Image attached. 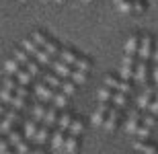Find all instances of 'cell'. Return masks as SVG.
I'll list each match as a JSON object with an SVG mask.
<instances>
[{
	"mask_svg": "<svg viewBox=\"0 0 158 154\" xmlns=\"http://www.w3.org/2000/svg\"><path fill=\"white\" fill-rule=\"evenodd\" d=\"M154 52V43H152V35H142L140 37V49H138V58L140 60H150Z\"/></svg>",
	"mask_w": 158,
	"mask_h": 154,
	"instance_id": "cell-1",
	"label": "cell"
},
{
	"mask_svg": "<svg viewBox=\"0 0 158 154\" xmlns=\"http://www.w3.org/2000/svg\"><path fill=\"white\" fill-rule=\"evenodd\" d=\"M140 125H142V115H140V109L135 107V109H131V111L127 113V119H125V131H127V134H135Z\"/></svg>",
	"mask_w": 158,
	"mask_h": 154,
	"instance_id": "cell-2",
	"label": "cell"
},
{
	"mask_svg": "<svg viewBox=\"0 0 158 154\" xmlns=\"http://www.w3.org/2000/svg\"><path fill=\"white\" fill-rule=\"evenodd\" d=\"M35 95H37V99L39 101H43V103H49V101H53V95H56V89H52L47 82H37L35 84Z\"/></svg>",
	"mask_w": 158,
	"mask_h": 154,
	"instance_id": "cell-3",
	"label": "cell"
},
{
	"mask_svg": "<svg viewBox=\"0 0 158 154\" xmlns=\"http://www.w3.org/2000/svg\"><path fill=\"white\" fill-rule=\"evenodd\" d=\"M119 121H121V109H119V107H111V111L107 113V119H105L103 125H105L107 131H115Z\"/></svg>",
	"mask_w": 158,
	"mask_h": 154,
	"instance_id": "cell-4",
	"label": "cell"
},
{
	"mask_svg": "<svg viewBox=\"0 0 158 154\" xmlns=\"http://www.w3.org/2000/svg\"><path fill=\"white\" fill-rule=\"evenodd\" d=\"M17 117H19V109H15V107L6 109V113L0 117V130H2V131H10L12 123L17 121Z\"/></svg>",
	"mask_w": 158,
	"mask_h": 154,
	"instance_id": "cell-5",
	"label": "cell"
},
{
	"mask_svg": "<svg viewBox=\"0 0 158 154\" xmlns=\"http://www.w3.org/2000/svg\"><path fill=\"white\" fill-rule=\"evenodd\" d=\"M111 111V103H107V101H101L99 107H97V111L93 113V123L94 125H103L105 123V119H107V113Z\"/></svg>",
	"mask_w": 158,
	"mask_h": 154,
	"instance_id": "cell-6",
	"label": "cell"
},
{
	"mask_svg": "<svg viewBox=\"0 0 158 154\" xmlns=\"http://www.w3.org/2000/svg\"><path fill=\"white\" fill-rule=\"evenodd\" d=\"M134 80L138 84H144L148 80V60H138L134 68Z\"/></svg>",
	"mask_w": 158,
	"mask_h": 154,
	"instance_id": "cell-7",
	"label": "cell"
},
{
	"mask_svg": "<svg viewBox=\"0 0 158 154\" xmlns=\"http://www.w3.org/2000/svg\"><path fill=\"white\" fill-rule=\"evenodd\" d=\"M49 68H52L58 76H62V78H70V74H72V68L74 66H70V64H66L64 60H53L52 64H49Z\"/></svg>",
	"mask_w": 158,
	"mask_h": 154,
	"instance_id": "cell-8",
	"label": "cell"
},
{
	"mask_svg": "<svg viewBox=\"0 0 158 154\" xmlns=\"http://www.w3.org/2000/svg\"><path fill=\"white\" fill-rule=\"evenodd\" d=\"M78 148H80V138L70 134V136H66V142H64V152L66 154H76Z\"/></svg>",
	"mask_w": 158,
	"mask_h": 154,
	"instance_id": "cell-9",
	"label": "cell"
},
{
	"mask_svg": "<svg viewBox=\"0 0 158 154\" xmlns=\"http://www.w3.org/2000/svg\"><path fill=\"white\" fill-rule=\"evenodd\" d=\"M64 142H66V134H64V130L58 127L52 134V148L58 150V152H64Z\"/></svg>",
	"mask_w": 158,
	"mask_h": 154,
	"instance_id": "cell-10",
	"label": "cell"
},
{
	"mask_svg": "<svg viewBox=\"0 0 158 154\" xmlns=\"http://www.w3.org/2000/svg\"><path fill=\"white\" fill-rule=\"evenodd\" d=\"M41 78H43V82H47L52 89H56V90L62 86V80H64V78L58 76L53 70H52V72H41Z\"/></svg>",
	"mask_w": 158,
	"mask_h": 154,
	"instance_id": "cell-11",
	"label": "cell"
},
{
	"mask_svg": "<svg viewBox=\"0 0 158 154\" xmlns=\"http://www.w3.org/2000/svg\"><path fill=\"white\" fill-rule=\"evenodd\" d=\"M154 97V86H146L144 89V93H142L140 97H138V109H148V105H150V101H152Z\"/></svg>",
	"mask_w": 158,
	"mask_h": 154,
	"instance_id": "cell-12",
	"label": "cell"
},
{
	"mask_svg": "<svg viewBox=\"0 0 158 154\" xmlns=\"http://www.w3.org/2000/svg\"><path fill=\"white\" fill-rule=\"evenodd\" d=\"M134 150L138 154H158V148L152 144H146V140H135L134 142Z\"/></svg>",
	"mask_w": 158,
	"mask_h": 154,
	"instance_id": "cell-13",
	"label": "cell"
},
{
	"mask_svg": "<svg viewBox=\"0 0 158 154\" xmlns=\"http://www.w3.org/2000/svg\"><path fill=\"white\" fill-rule=\"evenodd\" d=\"M125 53H131V56H138V49H140V35H129L127 41H125Z\"/></svg>",
	"mask_w": 158,
	"mask_h": 154,
	"instance_id": "cell-14",
	"label": "cell"
},
{
	"mask_svg": "<svg viewBox=\"0 0 158 154\" xmlns=\"http://www.w3.org/2000/svg\"><path fill=\"white\" fill-rule=\"evenodd\" d=\"M58 117H60V115H58V107H56V105H52V107H47L45 115H43V123L52 127V125H56V123H58Z\"/></svg>",
	"mask_w": 158,
	"mask_h": 154,
	"instance_id": "cell-15",
	"label": "cell"
},
{
	"mask_svg": "<svg viewBox=\"0 0 158 154\" xmlns=\"http://www.w3.org/2000/svg\"><path fill=\"white\" fill-rule=\"evenodd\" d=\"M60 60H64L66 64L74 66V64H76V60H78V53L74 52L72 48H62V52H60Z\"/></svg>",
	"mask_w": 158,
	"mask_h": 154,
	"instance_id": "cell-16",
	"label": "cell"
},
{
	"mask_svg": "<svg viewBox=\"0 0 158 154\" xmlns=\"http://www.w3.org/2000/svg\"><path fill=\"white\" fill-rule=\"evenodd\" d=\"M127 97H129V95H125V93H121V90H115V93H113L111 103H113L115 107H119V109H125V107H127V103H129Z\"/></svg>",
	"mask_w": 158,
	"mask_h": 154,
	"instance_id": "cell-17",
	"label": "cell"
},
{
	"mask_svg": "<svg viewBox=\"0 0 158 154\" xmlns=\"http://www.w3.org/2000/svg\"><path fill=\"white\" fill-rule=\"evenodd\" d=\"M21 68H23V66L19 64V62H17L15 58H8V60L4 62V72L8 74V76H15V74H17V72L21 70Z\"/></svg>",
	"mask_w": 158,
	"mask_h": 154,
	"instance_id": "cell-18",
	"label": "cell"
},
{
	"mask_svg": "<svg viewBox=\"0 0 158 154\" xmlns=\"http://www.w3.org/2000/svg\"><path fill=\"white\" fill-rule=\"evenodd\" d=\"M12 58L17 60V62H19V64H21V66H25V64H29L31 56H29V53H27V52H25L23 48H15V49H12Z\"/></svg>",
	"mask_w": 158,
	"mask_h": 154,
	"instance_id": "cell-19",
	"label": "cell"
},
{
	"mask_svg": "<svg viewBox=\"0 0 158 154\" xmlns=\"http://www.w3.org/2000/svg\"><path fill=\"white\" fill-rule=\"evenodd\" d=\"M21 48L25 49V52L29 53V56H33V58H35V53L39 52V45H37L35 41H33V39H31V37H27V39H23V43H21Z\"/></svg>",
	"mask_w": 158,
	"mask_h": 154,
	"instance_id": "cell-20",
	"label": "cell"
},
{
	"mask_svg": "<svg viewBox=\"0 0 158 154\" xmlns=\"http://www.w3.org/2000/svg\"><path fill=\"white\" fill-rule=\"evenodd\" d=\"M15 78H17V82H19V84H23V86H29V82H31V78H33V76H31L29 70H27V68L23 66V68H21V70L15 74Z\"/></svg>",
	"mask_w": 158,
	"mask_h": 154,
	"instance_id": "cell-21",
	"label": "cell"
},
{
	"mask_svg": "<svg viewBox=\"0 0 158 154\" xmlns=\"http://www.w3.org/2000/svg\"><path fill=\"white\" fill-rule=\"evenodd\" d=\"M37 130H39V121H37L35 117L31 119V121H27V123H25V136H27V138H31V140L35 138Z\"/></svg>",
	"mask_w": 158,
	"mask_h": 154,
	"instance_id": "cell-22",
	"label": "cell"
},
{
	"mask_svg": "<svg viewBox=\"0 0 158 154\" xmlns=\"http://www.w3.org/2000/svg\"><path fill=\"white\" fill-rule=\"evenodd\" d=\"M43 49H45L52 58H53V56H60V52H62V48H60V43L56 41V39H47L45 45H43Z\"/></svg>",
	"mask_w": 158,
	"mask_h": 154,
	"instance_id": "cell-23",
	"label": "cell"
},
{
	"mask_svg": "<svg viewBox=\"0 0 158 154\" xmlns=\"http://www.w3.org/2000/svg\"><path fill=\"white\" fill-rule=\"evenodd\" d=\"M70 125H72V113L64 111V113L58 117V127L66 131V130H70Z\"/></svg>",
	"mask_w": 158,
	"mask_h": 154,
	"instance_id": "cell-24",
	"label": "cell"
},
{
	"mask_svg": "<svg viewBox=\"0 0 158 154\" xmlns=\"http://www.w3.org/2000/svg\"><path fill=\"white\" fill-rule=\"evenodd\" d=\"M76 86H78V84L74 82L72 78H70V80H68V78H64V80H62V86H60V90H64L68 97H72L74 93H76Z\"/></svg>",
	"mask_w": 158,
	"mask_h": 154,
	"instance_id": "cell-25",
	"label": "cell"
},
{
	"mask_svg": "<svg viewBox=\"0 0 158 154\" xmlns=\"http://www.w3.org/2000/svg\"><path fill=\"white\" fill-rule=\"evenodd\" d=\"M53 105L58 107V109H64L68 105V95H66L64 90H56V95H53Z\"/></svg>",
	"mask_w": 158,
	"mask_h": 154,
	"instance_id": "cell-26",
	"label": "cell"
},
{
	"mask_svg": "<svg viewBox=\"0 0 158 154\" xmlns=\"http://www.w3.org/2000/svg\"><path fill=\"white\" fill-rule=\"evenodd\" d=\"M47 138H49V125H41L39 130H37V134H35V138H33V140H35L37 144H43V142H47Z\"/></svg>",
	"mask_w": 158,
	"mask_h": 154,
	"instance_id": "cell-27",
	"label": "cell"
},
{
	"mask_svg": "<svg viewBox=\"0 0 158 154\" xmlns=\"http://www.w3.org/2000/svg\"><path fill=\"white\" fill-rule=\"evenodd\" d=\"M82 130H84V117H74L72 119V125H70V134L80 136Z\"/></svg>",
	"mask_w": 158,
	"mask_h": 154,
	"instance_id": "cell-28",
	"label": "cell"
},
{
	"mask_svg": "<svg viewBox=\"0 0 158 154\" xmlns=\"http://www.w3.org/2000/svg\"><path fill=\"white\" fill-rule=\"evenodd\" d=\"M113 93L115 90L111 89V86H107V84H103L99 89V101H107V103H111V99H113Z\"/></svg>",
	"mask_w": 158,
	"mask_h": 154,
	"instance_id": "cell-29",
	"label": "cell"
},
{
	"mask_svg": "<svg viewBox=\"0 0 158 154\" xmlns=\"http://www.w3.org/2000/svg\"><path fill=\"white\" fill-rule=\"evenodd\" d=\"M74 68H78V70H82V72H90V68H93V62L88 58H82V56H78V60H76V64H74Z\"/></svg>",
	"mask_w": 158,
	"mask_h": 154,
	"instance_id": "cell-30",
	"label": "cell"
},
{
	"mask_svg": "<svg viewBox=\"0 0 158 154\" xmlns=\"http://www.w3.org/2000/svg\"><path fill=\"white\" fill-rule=\"evenodd\" d=\"M35 60H37V62H39L41 66H49V64H52V62H53V60H52V56H49V53H47V52H45V49H43V48H41L39 52L35 53Z\"/></svg>",
	"mask_w": 158,
	"mask_h": 154,
	"instance_id": "cell-31",
	"label": "cell"
},
{
	"mask_svg": "<svg viewBox=\"0 0 158 154\" xmlns=\"http://www.w3.org/2000/svg\"><path fill=\"white\" fill-rule=\"evenodd\" d=\"M25 68L29 70V74L31 76H41V64L37 62V60H29V64H25Z\"/></svg>",
	"mask_w": 158,
	"mask_h": 154,
	"instance_id": "cell-32",
	"label": "cell"
},
{
	"mask_svg": "<svg viewBox=\"0 0 158 154\" xmlns=\"http://www.w3.org/2000/svg\"><path fill=\"white\" fill-rule=\"evenodd\" d=\"M70 78H72V80H74L76 84H84V82H86V72L78 70V68H72V74H70Z\"/></svg>",
	"mask_w": 158,
	"mask_h": 154,
	"instance_id": "cell-33",
	"label": "cell"
},
{
	"mask_svg": "<svg viewBox=\"0 0 158 154\" xmlns=\"http://www.w3.org/2000/svg\"><path fill=\"white\" fill-rule=\"evenodd\" d=\"M31 39H33V41H35L39 48H43V45H45V41L49 39V37H47L43 31H33V33H31Z\"/></svg>",
	"mask_w": 158,
	"mask_h": 154,
	"instance_id": "cell-34",
	"label": "cell"
},
{
	"mask_svg": "<svg viewBox=\"0 0 158 154\" xmlns=\"http://www.w3.org/2000/svg\"><path fill=\"white\" fill-rule=\"evenodd\" d=\"M134 68H135V66H125V64H121V68H119V76L125 78V80H134Z\"/></svg>",
	"mask_w": 158,
	"mask_h": 154,
	"instance_id": "cell-35",
	"label": "cell"
},
{
	"mask_svg": "<svg viewBox=\"0 0 158 154\" xmlns=\"http://www.w3.org/2000/svg\"><path fill=\"white\" fill-rule=\"evenodd\" d=\"M45 111H47L45 103H43V101H41V103H37V105L33 107V117H35L37 121H41V119H43V115H45Z\"/></svg>",
	"mask_w": 158,
	"mask_h": 154,
	"instance_id": "cell-36",
	"label": "cell"
},
{
	"mask_svg": "<svg viewBox=\"0 0 158 154\" xmlns=\"http://www.w3.org/2000/svg\"><path fill=\"white\" fill-rule=\"evenodd\" d=\"M115 6H117L119 12L129 15V12H131V6H134V0H121V2H119V4H115Z\"/></svg>",
	"mask_w": 158,
	"mask_h": 154,
	"instance_id": "cell-37",
	"label": "cell"
},
{
	"mask_svg": "<svg viewBox=\"0 0 158 154\" xmlns=\"http://www.w3.org/2000/svg\"><path fill=\"white\" fill-rule=\"evenodd\" d=\"M142 123L148 125V127H156V125H158V115L148 113V115H144V117H142Z\"/></svg>",
	"mask_w": 158,
	"mask_h": 154,
	"instance_id": "cell-38",
	"label": "cell"
},
{
	"mask_svg": "<svg viewBox=\"0 0 158 154\" xmlns=\"http://www.w3.org/2000/svg\"><path fill=\"white\" fill-rule=\"evenodd\" d=\"M150 131H152V127H148V125L142 123L140 127H138V131H135V136H138V140H148V138H150Z\"/></svg>",
	"mask_w": 158,
	"mask_h": 154,
	"instance_id": "cell-39",
	"label": "cell"
},
{
	"mask_svg": "<svg viewBox=\"0 0 158 154\" xmlns=\"http://www.w3.org/2000/svg\"><path fill=\"white\" fill-rule=\"evenodd\" d=\"M10 107H15V109H25V97H21V95H12V99H10Z\"/></svg>",
	"mask_w": 158,
	"mask_h": 154,
	"instance_id": "cell-40",
	"label": "cell"
},
{
	"mask_svg": "<svg viewBox=\"0 0 158 154\" xmlns=\"http://www.w3.org/2000/svg\"><path fill=\"white\" fill-rule=\"evenodd\" d=\"M21 140H23V134H21V131H17V130L8 131V142H10V146H17Z\"/></svg>",
	"mask_w": 158,
	"mask_h": 154,
	"instance_id": "cell-41",
	"label": "cell"
},
{
	"mask_svg": "<svg viewBox=\"0 0 158 154\" xmlns=\"http://www.w3.org/2000/svg\"><path fill=\"white\" fill-rule=\"evenodd\" d=\"M17 78H12V76H8V74H6L4 76V80H2V86H4V89H8V90H12V93H15V89H17Z\"/></svg>",
	"mask_w": 158,
	"mask_h": 154,
	"instance_id": "cell-42",
	"label": "cell"
},
{
	"mask_svg": "<svg viewBox=\"0 0 158 154\" xmlns=\"http://www.w3.org/2000/svg\"><path fill=\"white\" fill-rule=\"evenodd\" d=\"M119 82H121V76H115V74H109V76L105 78V84L107 86H111L113 90H117V86H119Z\"/></svg>",
	"mask_w": 158,
	"mask_h": 154,
	"instance_id": "cell-43",
	"label": "cell"
},
{
	"mask_svg": "<svg viewBox=\"0 0 158 154\" xmlns=\"http://www.w3.org/2000/svg\"><path fill=\"white\" fill-rule=\"evenodd\" d=\"M12 95H15L12 90L4 89V86L0 89V101H2V103H6V105H10V99H12Z\"/></svg>",
	"mask_w": 158,
	"mask_h": 154,
	"instance_id": "cell-44",
	"label": "cell"
},
{
	"mask_svg": "<svg viewBox=\"0 0 158 154\" xmlns=\"http://www.w3.org/2000/svg\"><path fill=\"white\" fill-rule=\"evenodd\" d=\"M15 152H17V154H29L31 148H29V144L25 142V140H21V142L15 146Z\"/></svg>",
	"mask_w": 158,
	"mask_h": 154,
	"instance_id": "cell-45",
	"label": "cell"
},
{
	"mask_svg": "<svg viewBox=\"0 0 158 154\" xmlns=\"http://www.w3.org/2000/svg\"><path fill=\"white\" fill-rule=\"evenodd\" d=\"M144 10H146V2H144V0H134L131 12H138V15H142Z\"/></svg>",
	"mask_w": 158,
	"mask_h": 154,
	"instance_id": "cell-46",
	"label": "cell"
},
{
	"mask_svg": "<svg viewBox=\"0 0 158 154\" xmlns=\"http://www.w3.org/2000/svg\"><path fill=\"white\" fill-rule=\"evenodd\" d=\"M148 111H150V113H154V115H158V90L154 93L152 101H150V105H148Z\"/></svg>",
	"mask_w": 158,
	"mask_h": 154,
	"instance_id": "cell-47",
	"label": "cell"
},
{
	"mask_svg": "<svg viewBox=\"0 0 158 154\" xmlns=\"http://www.w3.org/2000/svg\"><path fill=\"white\" fill-rule=\"evenodd\" d=\"M15 95H21V97H29V89L27 86H23V84H17V89H15Z\"/></svg>",
	"mask_w": 158,
	"mask_h": 154,
	"instance_id": "cell-48",
	"label": "cell"
},
{
	"mask_svg": "<svg viewBox=\"0 0 158 154\" xmlns=\"http://www.w3.org/2000/svg\"><path fill=\"white\" fill-rule=\"evenodd\" d=\"M10 150V142L8 140H0V154H4Z\"/></svg>",
	"mask_w": 158,
	"mask_h": 154,
	"instance_id": "cell-49",
	"label": "cell"
},
{
	"mask_svg": "<svg viewBox=\"0 0 158 154\" xmlns=\"http://www.w3.org/2000/svg\"><path fill=\"white\" fill-rule=\"evenodd\" d=\"M152 78H154V82H156V86H158V64L154 66V70H152Z\"/></svg>",
	"mask_w": 158,
	"mask_h": 154,
	"instance_id": "cell-50",
	"label": "cell"
},
{
	"mask_svg": "<svg viewBox=\"0 0 158 154\" xmlns=\"http://www.w3.org/2000/svg\"><path fill=\"white\" fill-rule=\"evenodd\" d=\"M6 109H8V105H6V103H2V101H0V117H2V115H4V113H6Z\"/></svg>",
	"mask_w": 158,
	"mask_h": 154,
	"instance_id": "cell-51",
	"label": "cell"
},
{
	"mask_svg": "<svg viewBox=\"0 0 158 154\" xmlns=\"http://www.w3.org/2000/svg\"><path fill=\"white\" fill-rule=\"evenodd\" d=\"M152 58H154V62L158 64V41H156V49L152 52Z\"/></svg>",
	"mask_w": 158,
	"mask_h": 154,
	"instance_id": "cell-52",
	"label": "cell"
},
{
	"mask_svg": "<svg viewBox=\"0 0 158 154\" xmlns=\"http://www.w3.org/2000/svg\"><path fill=\"white\" fill-rule=\"evenodd\" d=\"M29 154H45V152H43V150H41V148H35V150H31Z\"/></svg>",
	"mask_w": 158,
	"mask_h": 154,
	"instance_id": "cell-53",
	"label": "cell"
},
{
	"mask_svg": "<svg viewBox=\"0 0 158 154\" xmlns=\"http://www.w3.org/2000/svg\"><path fill=\"white\" fill-rule=\"evenodd\" d=\"M4 154H17V152H10V150H8V152H4Z\"/></svg>",
	"mask_w": 158,
	"mask_h": 154,
	"instance_id": "cell-54",
	"label": "cell"
},
{
	"mask_svg": "<svg viewBox=\"0 0 158 154\" xmlns=\"http://www.w3.org/2000/svg\"><path fill=\"white\" fill-rule=\"evenodd\" d=\"M113 2H115V4H119V2H121V0H113Z\"/></svg>",
	"mask_w": 158,
	"mask_h": 154,
	"instance_id": "cell-55",
	"label": "cell"
},
{
	"mask_svg": "<svg viewBox=\"0 0 158 154\" xmlns=\"http://www.w3.org/2000/svg\"><path fill=\"white\" fill-rule=\"evenodd\" d=\"M53 2H64V0H53Z\"/></svg>",
	"mask_w": 158,
	"mask_h": 154,
	"instance_id": "cell-56",
	"label": "cell"
},
{
	"mask_svg": "<svg viewBox=\"0 0 158 154\" xmlns=\"http://www.w3.org/2000/svg\"><path fill=\"white\" fill-rule=\"evenodd\" d=\"M84 2H93V0H84Z\"/></svg>",
	"mask_w": 158,
	"mask_h": 154,
	"instance_id": "cell-57",
	"label": "cell"
},
{
	"mask_svg": "<svg viewBox=\"0 0 158 154\" xmlns=\"http://www.w3.org/2000/svg\"><path fill=\"white\" fill-rule=\"evenodd\" d=\"M21 2H27V0H21Z\"/></svg>",
	"mask_w": 158,
	"mask_h": 154,
	"instance_id": "cell-58",
	"label": "cell"
},
{
	"mask_svg": "<svg viewBox=\"0 0 158 154\" xmlns=\"http://www.w3.org/2000/svg\"><path fill=\"white\" fill-rule=\"evenodd\" d=\"M43 2H45V0H43Z\"/></svg>",
	"mask_w": 158,
	"mask_h": 154,
	"instance_id": "cell-59",
	"label": "cell"
}]
</instances>
